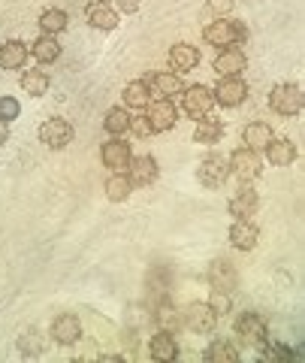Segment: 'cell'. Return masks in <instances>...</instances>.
<instances>
[{
	"label": "cell",
	"instance_id": "cell-1",
	"mask_svg": "<svg viewBox=\"0 0 305 363\" xmlns=\"http://www.w3.org/2000/svg\"><path fill=\"white\" fill-rule=\"evenodd\" d=\"M248 37V28L242 21H233V18H214L202 28V40L209 45H218V49H227V45H239Z\"/></svg>",
	"mask_w": 305,
	"mask_h": 363
},
{
	"label": "cell",
	"instance_id": "cell-2",
	"mask_svg": "<svg viewBox=\"0 0 305 363\" xmlns=\"http://www.w3.org/2000/svg\"><path fill=\"white\" fill-rule=\"evenodd\" d=\"M305 106V97H302V88L299 85H293V82H281L275 85L272 91H269V109L278 112V116H299Z\"/></svg>",
	"mask_w": 305,
	"mask_h": 363
},
{
	"label": "cell",
	"instance_id": "cell-3",
	"mask_svg": "<svg viewBox=\"0 0 305 363\" xmlns=\"http://www.w3.org/2000/svg\"><path fill=\"white\" fill-rule=\"evenodd\" d=\"M233 333H236V339H239L242 345H263L269 339L266 318L257 315V312H242L233 321Z\"/></svg>",
	"mask_w": 305,
	"mask_h": 363
},
{
	"label": "cell",
	"instance_id": "cell-4",
	"mask_svg": "<svg viewBox=\"0 0 305 363\" xmlns=\"http://www.w3.org/2000/svg\"><path fill=\"white\" fill-rule=\"evenodd\" d=\"M37 136H40L42 145H49V149H64V145L73 143L76 128H73V121H67V118H61V116H52L49 121L40 124Z\"/></svg>",
	"mask_w": 305,
	"mask_h": 363
},
{
	"label": "cell",
	"instance_id": "cell-5",
	"mask_svg": "<svg viewBox=\"0 0 305 363\" xmlns=\"http://www.w3.org/2000/svg\"><path fill=\"white\" fill-rule=\"evenodd\" d=\"M230 179V164H227V157L224 155H206L200 161V167H197V182L202 188H221L224 182Z\"/></svg>",
	"mask_w": 305,
	"mask_h": 363
},
{
	"label": "cell",
	"instance_id": "cell-6",
	"mask_svg": "<svg viewBox=\"0 0 305 363\" xmlns=\"http://www.w3.org/2000/svg\"><path fill=\"white\" fill-rule=\"evenodd\" d=\"M178 97H182V112L188 118H194V121L202 118V116H209V112L214 109V94L206 85H190Z\"/></svg>",
	"mask_w": 305,
	"mask_h": 363
},
{
	"label": "cell",
	"instance_id": "cell-7",
	"mask_svg": "<svg viewBox=\"0 0 305 363\" xmlns=\"http://www.w3.org/2000/svg\"><path fill=\"white\" fill-rule=\"evenodd\" d=\"M130 157H133V149L124 143V136H112V140L100 145V161H103V167L112 169V173H127Z\"/></svg>",
	"mask_w": 305,
	"mask_h": 363
},
{
	"label": "cell",
	"instance_id": "cell-8",
	"mask_svg": "<svg viewBox=\"0 0 305 363\" xmlns=\"http://www.w3.org/2000/svg\"><path fill=\"white\" fill-rule=\"evenodd\" d=\"M212 94H214V104L218 106L236 109V106H242L248 100V85H245L242 76H221V82H218V88H214Z\"/></svg>",
	"mask_w": 305,
	"mask_h": 363
},
{
	"label": "cell",
	"instance_id": "cell-9",
	"mask_svg": "<svg viewBox=\"0 0 305 363\" xmlns=\"http://www.w3.org/2000/svg\"><path fill=\"white\" fill-rule=\"evenodd\" d=\"M230 173H236L242 182H254L260 173H263V161H260V152H251L248 145L242 149H233V155L227 157Z\"/></svg>",
	"mask_w": 305,
	"mask_h": 363
},
{
	"label": "cell",
	"instance_id": "cell-10",
	"mask_svg": "<svg viewBox=\"0 0 305 363\" xmlns=\"http://www.w3.org/2000/svg\"><path fill=\"white\" fill-rule=\"evenodd\" d=\"M227 240H230L233 248H239V252H254L257 242H260V227L251 218H236L230 224Z\"/></svg>",
	"mask_w": 305,
	"mask_h": 363
},
{
	"label": "cell",
	"instance_id": "cell-11",
	"mask_svg": "<svg viewBox=\"0 0 305 363\" xmlns=\"http://www.w3.org/2000/svg\"><path fill=\"white\" fill-rule=\"evenodd\" d=\"M145 85L151 91V100H173L185 91L182 85V76L178 73H151L145 79Z\"/></svg>",
	"mask_w": 305,
	"mask_h": 363
},
{
	"label": "cell",
	"instance_id": "cell-12",
	"mask_svg": "<svg viewBox=\"0 0 305 363\" xmlns=\"http://www.w3.org/2000/svg\"><path fill=\"white\" fill-rule=\"evenodd\" d=\"M149 124H151V130L154 133H166V130H173L175 128V121H178V109L173 100H151L149 104Z\"/></svg>",
	"mask_w": 305,
	"mask_h": 363
},
{
	"label": "cell",
	"instance_id": "cell-13",
	"mask_svg": "<svg viewBox=\"0 0 305 363\" xmlns=\"http://www.w3.org/2000/svg\"><path fill=\"white\" fill-rule=\"evenodd\" d=\"M52 339L58 345H76L79 339H82V321H79V315L73 312H64L52 321Z\"/></svg>",
	"mask_w": 305,
	"mask_h": 363
},
{
	"label": "cell",
	"instance_id": "cell-14",
	"mask_svg": "<svg viewBox=\"0 0 305 363\" xmlns=\"http://www.w3.org/2000/svg\"><path fill=\"white\" fill-rule=\"evenodd\" d=\"M157 173H161V167H157L154 155H133V157H130L127 176H130V182H133V188L151 185V182L157 179Z\"/></svg>",
	"mask_w": 305,
	"mask_h": 363
},
{
	"label": "cell",
	"instance_id": "cell-15",
	"mask_svg": "<svg viewBox=\"0 0 305 363\" xmlns=\"http://www.w3.org/2000/svg\"><path fill=\"white\" fill-rule=\"evenodd\" d=\"M85 18H88V25L97 28V30H115L121 25L118 9L103 4V0H91V4H88L85 6Z\"/></svg>",
	"mask_w": 305,
	"mask_h": 363
},
{
	"label": "cell",
	"instance_id": "cell-16",
	"mask_svg": "<svg viewBox=\"0 0 305 363\" xmlns=\"http://www.w3.org/2000/svg\"><path fill=\"white\" fill-rule=\"evenodd\" d=\"M182 354V348L175 342V333H166V330H157L151 339H149V357L157 360V363H173Z\"/></svg>",
	"mask_w": 305,
	"mask_h": 363
},
{
	"label": "cell",
	"instance_id": "cell-17",
	"mask_svg": "<svg viewBox=\"0 0 305 363\" xmlns=\"http://www.w3.org/2000/svg\"><path fill=\"white\" fill-rule=\"evenodd\" d=\"M227 209L233 218H251V215L260 209V194H257V188L254 185H239V191L230 197L227 203Z\"/></svg>",
	"mask_w": 305,
	"mask_h": 363
},
{
	"label": "cell",
	"instance_id": "cell-18",
	"mask_svg": "<svg viewBox=\"0 0 305 363\" xmlns=\"http://www.w3.org/2000/svg\"><path fill=\"white\" fill-rule=\"evenodd\" d=\"M182 321H185L194 333H212L214 324H218V315L209 309V303H190L188 309H185Z\"/></svg>",
	"mask_w": 305,
	"mask_h": 363
},
{
	"label": "cell",
	"instance_id": "cell-19",
	"mask_svg": "<svg viewBox=\"0 0 305 363\" xmlns=\"http://www.w3.org/2000/svg\"><path fill=\"white\" fill-rule=\"evenodd\" d=\"M209 285H212V291L233 294L236 285H239V272H236V267L227 264V260H214L209 267Z\"/></svg>",
	"mask_w": 305,
	"mask_h": 363
},
{
	"label": "cell",
	"instance_id": "cell-20",
	"mask_svg": "<svg viewBox=\"0 0 305 363\" xmlns=\"http://www.w3.org/2000/svg\"><path fill=\"white\" fill-rule=\"evenodd\" d=\"M212 67H214V73H221V76H239V73H245L248 58H245L242 49H236V45H227V49L218 52V58H214Z\"/></svg>",
	"mask_w": 305,
	"mask_h": 363
},
{
	"label": "cell",
	"instance_id": "cell-21",
	"mask_svg": "<svg viewBox=\"0 0 305 363\" xmlns=\"http://www.w3.org/2000/svg\"><path fill=\"white\" fill-rule=\"evenodd\" d=\"M200 64V49L197 45H190V43H175L173 49H169V70L173 73H188V70H194V67Z\"/></svg>",
	"mask_w": 305,
	"mask_h": 363
},
{
	"label": "cell",
	"instance_id": "cell-22",
	"mask_svg": "<svg viewBox=\"0 0 305 363\" xmlns=\"http://www.w3.org/2000/svg\"><path fill=\"white\" fill-rule=\"evenodd\" d=\"M242 140L251 152H266V145L275 140V130H272V124H266V121H251V124H245Z\"/></svg>",
	"mask_w": 305,
	"mask_h": 363
},
{
	"label": "cell",
	"instance_id": "cell-23",
	"mask_svg": "<svg viewBox=\"0 0 305 363\" xmlns=\"http://www.w3.org/2000/svg\"><path fill=\"white\" fill-rule=\"evenodd\" d=\"M28 55H30V45H25L21 40H9L0 45V67L4 70H25Z\"/></svg>",
	"mask_w": 305,
	"mask_h": 363
},
{
	"label": "cell",
	"instance_id": "cell-24",
	"mask_svg": "<svg viewBox=\"0 0 305 363\" xmlns=\"http://www.w3.org/2000/svg\"><path fill=\"white\" fill-rule=\"evenodd\" d=\"M151 104V91L145 85V79H133V82L124 85V106L127 109H139L145 112Z\"/></svg>",
	"mask_w": 305,
	"mask_h": 363
},
{
	"label": "cell",
	"instance_id": "cell-25",
	"mask_svg": "<svg viewBox=\"0 0 305 363\" xmlns=\"http://www.w3.org/2000/svg\"><path fill=\"white\" fill-rule=\"evenodd\" d=\"M30 55L40 64H54V61L61 58V43H58V37H49V33L37 37V40H33V45H30Z\"/></svg>",
	"mask_w": 305,
	"mask_h": 363
},
{
	"label": "cell",
	"instance_id": "cell-26",
	"mask_svg": "<svg viewBox=\"0 0 305 363\" xmlns=\"http://www.w3.org/2000/svg\"><path fill=\"white\" fill-rule=\"evenodd\" d=\"M37 25L42 33H49V37H58V33L67 30V25H70V18H67L64 9L58 6H49V9H42L40 18H37Z\"/></svg>",
	"mask_w": 305,
	"mask_h": 363
},
{
	"label": "cell",
	"instance_id": "cell-27",
	"mask_svg": "<svg viewBox=\"0 0 305 363\" xmlns=\"http://www.w3.org/2000/svg\"><path fill=\"white\" fill-rule=\"evenodd\" d=\"M266 161L272 167H290L297 161V145L290 140H272L266 145Z\"/></svg>",
	"mask_w": 305,
	"mask_h": 363
},
{
	"label": "cell",
	"instance_id": "cell-28",
	"mask_svg": "<svg viewBox=\"0 0 305 363\" xmlns=\"http://www.w3.org/2000/svg\"><path fill=\"white\" fill-rule=\"evenodd\" d=\"M221 136H224V124L218 118H212V116L197 118V128H194V140L197 143L214 145V143H221Z\"/></svg>",
	"mask_w": 305,
	"mask_h": 363
},
{
	"label": "cell",
	"instance_id": "cell-29",
	"mask_svg": "<svg viewBox=\"0 0 305 363\" xmlns=\"http://www.w3.org/2000/svg\"><path fill=\"white\" fill-rule=\"evenodd\" d=\"M154 324H157V330H166V333H178L182 330V315H178V309L173 303H161L154 309Z\"/></svg>",
	"mask_w": 305,
	"mask_h": 363
},
{
	"label": "cell",
	"instance_id": "cell-30",
	"mask_svg": "<svg viewBox=\"0 0 305 363\" xmlns=\"http://www.w3.org/2000/svg\"><path fill=\"white\" fill-rule=\"evenodd\" d=\"M103 191H106V197H109L112 203H124V200L133 194V182H130L127 173H112V176L106 179Z\"/></svg>",
	"mask_w": 305,
	"mask_h": 363
},
{
	"label": "cell",
	"instance_id": "cell-31",
	"mask_svg": "<svg viewBox=\"0 0 305 363\" xmlns=\"http://www.w3.org/2000/svg\"><path fill=\"white\" fill-rule=\"evenodd\" d=\"M18 82H21V88H25V94H30V97H42V94H49L52 79H49V73H42V70H25Z\"/></svg>",
	"mask_w": 305,
	"mask_h": 363
},
{
	"label": "cell",
	"instance_id": "cell-32",
	"mask_svg": "<svg viewBox=\"0 0 305 363\" xmlns=\"http://www.w3.org/2000/svg\"><path fill=\"white\" fill-rule=\"evenodd\" d=\"M103 128L109 136H124L130 130V109L127 106H112L103 118Z\"/></svg>",
	"mask_w": 305,
	"mask_h": 363
},
{
	"label": "cell",
	"instance_id": "cell-33",
	"mask_svg": "<svg viewBox=\"0 0 305 363\" xmlns=\"http://www.w3.org/2000/svg\"><path fill=\"white\" fill-rule=\"evenodd\" d=\"M202 357H206L209 363H214V360H239V351H236L227 339H214V342L202 351Z\"/></svg>",
	"mask_w": 305,
	"mask_h": 363
},
{
	"label": "cell",
	"instance_id": "cell-34",
	"mask_svg": "<svg viewBox=\"0 0 305 363\" xmlns=\"http://www.w3.org/2000/svg\"><path fill=\"white\" fill-rule=\"evenodd\" d=\"M18 351L21 354H28V357H40L42 351H46V339H42L37 330H28V333H21V339H18Z\"/></svg>",
	"mask_w": 305,
	"mask_h": 363
},
{
	"label": "cell",
	"instance_id": "cell-35",
	"mask_svg": "<svg viewBox=\"0 0 305 363\" xmlns=\"http://www.w3.org/2000/svg\"><path fill=\"white\" fill-rule=\"evenodd\" d=\"M209 309L218 315V318H224V315H230V309H233V300H230V294H224V291H212L209 294Z\"/></svg>",
	"mask_w": 305,
	"mask_h": 363
},
{
	"label": "cell",
	"instance_id": "cell-36",
	"mask_svg": "<svg viewBox=\"0 0 305 363\" xmlns=\"http://www.w3.org/2000/svg\"><path fill=\"white\" fill-rule=\"evenodd\" d=\"M18 112H21V104L16 97H9V94H4L0 97V121H16L18 118Z\"/></svg>",
	"mask_w": 305,
	"mask_h": 363
},
{
	"label": "cell",
	"instance_id": "cell-37",
	"mask_svg": "<svg viewBox=\"0 0 305 363\" xmlns=\"http://www.w3.org/2000/svg\"><path fill=\"white\" fill-rule=\"evenodd\" d=\"M130 133H133V136H139V140H145V136H151V133H154L145 112H142V116H130Z\"/></svg>",
	"mask_w": 305,
	"mask_h": 363
},
{
	"label": "cell",
	"instance_id": "cell-38",
	"mask_svg": "<svg viewBox=\"0 0 305 363\" xmlns=\"http://www.w3.org/2000/svg\"><path fill=\"white\" fill-rule=\"evenodd\" d=\"M206 6L214 18H230V13L236 9V0H209Z\"/></svg>",
	"mask_w": 305,
	"mask_h": 363
},
{
	"label": "cell",
	"instance_id": "cell-39",
	"mask_svg": "<svg viewBox=\"0 0 305 363\" xmlns=\"http://www.w3.org/2000/svg\"><path fill=\"white\" fill-rule=\"evenodd\" d=\"M260 357H263V360H269V357H272V360H290V357H293V351L266 342V348H260Z\"/></svg>",
	"mask_w": 305,
	"mask_h": 363
},
{
	"label": "cell",
	"instance_id": "cell-40",
	"mask_svg": "<svg viewBox=\"0 0 305 363\" xmlns=\"http://www.w3.org/2000/svg\"><path fill=\"white\" fill-rule=\"evenodd\" d=\"M115 6L121 9V13H124V16H133V13H139L142 0H115Z\"/></svg>",
	"mask_w": 305,
	"mask_h": 363
},
{
	"label": "cell",
	"instance_id": "cell-41",
	"mask_svg": "<svg viewBox=\"0 0 305 363\" xmlns=\"http://www.w3.org/2000/svg\"><path fill=\"white\" fill-rule=\"evenodd\" d=\"M6 143H9V124L0 121V145H6Z\"/></svg>",
	"mask_w": 305,
	"mask_h": 363
}]
</instances>
